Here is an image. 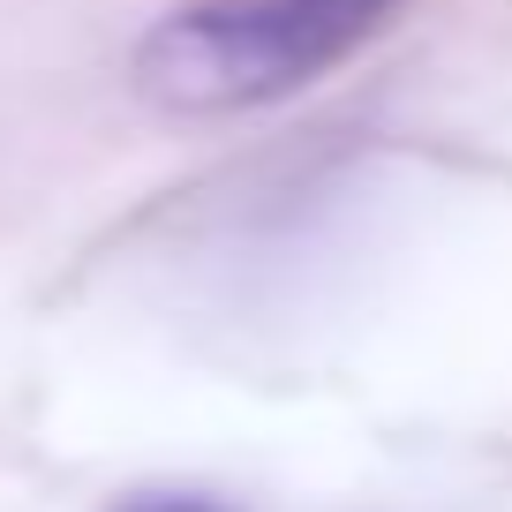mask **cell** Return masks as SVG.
<instances>
[{
    "label": "cell",
    "instance_id": "6da1fadb",
    "mask_svg": "<svg viewBox=\"0 0 512 512\" xmlns=\"http://www.w3.org/2000/svg\"><path fill=\"white\" fill-rule=\"evenodd\" d=\"M392 0H196L136 46V83L166 113H241L317 83Z\"/></svg>",
    "mask_w": 512,
    "mask_h": 512
},
{
    "label": "cell",
    "instance_id": "7a4b0ae2",
    "mask_svg": "<svg viewBox=\"0 0 512 512\" xmlns=\"http://www.w3.org/2000/svg\"><path fill=\"white\" fill-rule=\"evenodd\" d=\"M113 512H241V505L204 497V490H144V497H128V505H113Z\"/></svg>",
    "mask_w": 512,
    "mask_h": 512
}]
</instances>
